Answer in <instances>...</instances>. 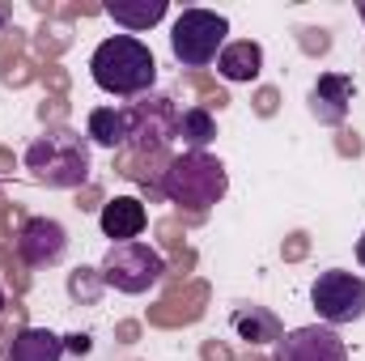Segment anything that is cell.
<instances>
[{"mask_svg": "<svg viewBox=\"0 0 365 361\" xmlns=\"http://www.w3.org/2000/svg\"><path fill=\"white\" fill-rule=\"evenodd\" d=\"M90 77L102 93L145 98V93H153V81H158V60H153V51H149L145 39H136V34H110V39H102L93 47Z\"/></svg>", "mask_w": 365, "mask_h": 361, "instance_id": "6da1fadb", "label": "cell"}, {"mask_svg": "<svg viewBox=\"0 0 365 361\" xmlns=\"http://www.w3.org/2000/svg\"><path fill=\"white\" fill-rule=\"evenodd\" d=\"M225 166L217 162V158H208V153H182V158H170V166H166V175H162V195L170 200V204H187V208H195V213H204L208 204H217L221 195H225Z\"/></svg>", "mask_w": 365, "mask_h": 361, "instance_id": "7a4b0ae2", "label": "cell"}, {"mask_svg": "<svg viewBox=\"0 0 365 361\" xmlns=\"http://www.w3.org/2000/svg\"><path fill=\"white\" fill-rule=\"evenodd\" d=\"M26 171L47 187H81L90 179V149L77 132H47L26 149Z\"/></svg>", "mask_w": 365, "mask_h": 361, "instance_id": "3957f363", "label": "cell"}, {"mask_svg": "<svg viewBox=\"0 0 365 361\" xmlns=\"http://www.w3.org/2000/svg\"><path fill=\"white\" fill-rule=\"evenodd\" d=\"M230 21L212 9H182L170 26V51L182 68H208L217 64L221 47H225Z\"/></svg>", "mask_w": 365, "mask_h": 361, "instance_id": "277c9868", "label": "cell"}, {"mask_svg": "<svg viewBox=\"0 0 365 361\" xmlns=\"http://www.w3.org/2000/svg\"><path fill=\"white\" fill-rule=\"evenodd\" d=\"M102 285L119 289V293H149L162 276H166V260L149 247V243H115L102 260Z\"/></svg>", "mask_w": 365, "mask_h": 361, "instance_id": "5b68a950", "label": "cell"}, {"mask_svg": "<svg viewBox=\"0 0 365 361\" xmlns=\"http://www.w3.org/2000/svg\"><path fill=\"white\" fill-rule=\"evenodd\" d=\"M310 306L327 327H344L357 323L365 315V280L344 268H327L314 276L310 285Z\"/></svg>", "mask_w": 365, "mask_h": 361, "instance_id": "8992f818", "label": "cell"}, {"mask_svg": "<svg viewBox=\"0 0 365 361\" xmlns=\"http://www.w3.org/2000/svg\"><path fill=\"white\" fill-rule=\"evenodd\" d=\"M179 136V111L166 93H145L132 106V149L136 153H162Z\"/></svg>", "mask_w": 365, "mask_h": 361, "instance_id": "52a82bcc", "label": "cell"}, {"mask_svg": "<svg viewBox=\"0 0 365 361\" xmlns=\"http://www.w3.org/2000/svg\"><path fill=\"white\" fill-rule=\"evenodd\" d=\"M272 361H349V345L340 340L336 327L327 323H310V327H293L276 340Z\"/></svg>", "mask_w": 365, "mask_h": 361, "instance_id": "ba28073f", "label": "cell"}, {"mask_svg": "<svg viewBox=\"0 0 365 361\" xmlns=\"http://www.w3.org/2000/svg\"><path fill=\"white\" fill-rule=\"evenodd\" d=\"M13 251H17V260L26 268H51L68 251V230L60 221H51V217H30L13 238Z\"/></svg>", "mask_w": 365, "mask_h": 361, "instance_id": "9c48e42d", "label": "cell"}, {"mask_svg": "<svg viewBox=\"0 0 365 361\" xmlns=\"http://www.w3.org/2000/svg\"><path fill=\"white\" fill-rule=\"evenodd\" d=\"M353 98H357L353 77H344V73H323V77L310 86L306 106H310V115H314L319 123H327V128H340V123L349 119V106H353Z\"/></svg>", "mask_w": 365, "mask_h": 361, "instance_id": "30bf717a", "label": "cell"}, {"mask_svg": "<svg viewBox=\"0 0 365 361\" xmlns=\"http://www.w3.org/2000/svg\"><path fill=\"white\" fill-rule=\"evenodd\" d=\"M98 225H102V234L110 238V247H115V243H136V238L145 234V225H149V208H145L136 195H115V200L102 204Z\"/></svg>", "mask_w": 365, "mask_h": 361, "instance_id": "8fae6325", "label": "cell"}, {"mask_svg": "<svg viewBox=\"0 0 365 361\" xmlns=\"http://www.w3.org/2000/svg\"><path fill=\"white\" fill-rule=\"evenodd\" d=\"M86 132L106 149H123L132 141V106H93Z\"/></svg>", "mask_w": 365, "mask_h": 361, "instance_id": "7c38bea8", "label": "cell"}, {"mask_svg": "<svg viewBox=\"0 0 365 361\" xmlns=\"http://www.w3.org/2000/svg\"><path fill=\"white\" fill-rule=\"evenodd\" d=\"M64 357V336L47 332V327H21L9 340L4 361H60Z\"/></svg>", "mask_w": 365, "mask_h": 361, "instance_id": "4fadbf2b", "label": "cell"}, {"mask_svg": "<svg viewBox=\"0 0 365 361\" xmlns=\"http://www.w3.org/2000/svg\"><path fill=\"white\" fill-rule=\"evenodd\" d=\"M264 68V47L251 43V39H238V43H225L221 56H217V73L225 81H255Z\"/></svg>", "mask_w": 365, "mask_h": 361, "instance_id": "5bb4252c", "label": "cell"}, {"mask_svg": "<svg viewBox=\"0 0 365 361\" xmlns=\"http://www.w3.org/2000/svg\"><path fill=\"white\" fill-rule=\"evenodd\" d=\"M234 332L242 336V340H251V345H268V340H280L284 332H280V319H276L272 310H264V306H238L234 310Z\"/></svg>", "mask_w": 365, "mask_h": 361, "instance_id": "9a60e30c", "label": "cell"}, {"mask_svg": "<svg viewBox=\"0 0 365 361\" xmlns=\"http://www.w3.org/2000/svg\"><path fill=\"white\" fill-rule=\"evenodd\" d=\"M217 136V119L208 106H191V111H179V141L187 145V153H204Z\"/></svg>", "mask_w": 365, "mask_h": 361, "instance_id": "2e32d148", "label": "cell"}, {"mask_svg": "<svg viewBox=\"0 0 365 361\" xmlns=\"http://www.w3.org/2000/svg\"><path fill=\"white\" fill-rule=\"evenodd\" d=\"M106 13H110L119 26H128V30H149L153 21L166 17V0H140V4L115 0V4H106Z\"/></svg>", "mask_w": 365, "mask_h": 361, "instance_id": "e0dca14e", "label": "cell"}, {"mask_svg": "<svg viewBox=\"0 0 365 361\" xmlns=\"http://www.w3.org/2000/svg\"><path fill=\"white\" fill-rule=\"evenodd\" d=\"M64 349H73V353H86V349H90V336H68V340H64Z\"/></svg>", "mask_w": 365, "mask_h": 361, "instance_id": "ac0fdd59", "label": "cell"}, {"mask_svg": "<svg viewBox=\"0 0 365 361\" xmlns=\"http://www.w3.org/2000/svg\"><path fill=\"white\" fill-rule=\"evenodd\" d=\"M357 260H361V268H365V234L357 238Z\"/></svg>", "mask_w": 365, "mask_h": 361, "instance_id": "d6986e66", "label": "cell"}, {"mask_svg": "<svg viewBox=\"0 0 365 361\" xmlns=\"http://www.w3.org/2000/svg\"><path fill=\"white\" fill-rule=\"evenodd\" d=\"M357 13H361V21H365V0H361V4H357Z\"/></svg>", "mask_w": 365, "mask_h": 361, "instance_id": "ffe728a7", "label": "cell"}, {"mask_svg": "<svg viewBox=\"0 0 365 361\" xmlns=\"http://www.w3.org/2000/svg\"><path fill=\"white\" fill-rule=\"evenodd\" d=\"M0 310H4V289H0Z\"/></svg>", "mask_w": 365, "mask_h": 361, "instance_id": "44dd1931", "label": "cell"}]
</instances>
